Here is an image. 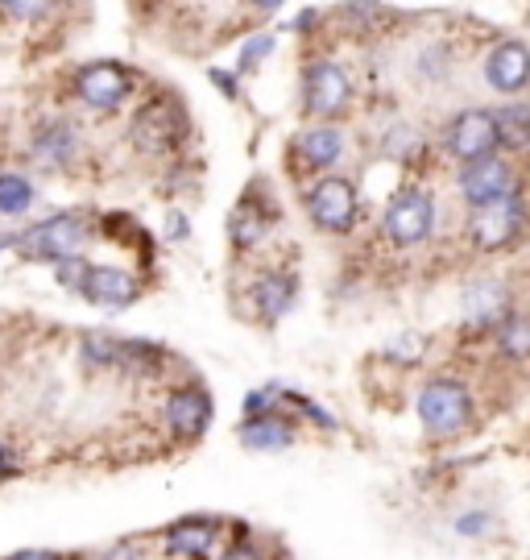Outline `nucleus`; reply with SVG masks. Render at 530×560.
Listing matches in <instances>:
<instances>
[{
    "label": "nucleus",
    "mask_w": 530,
    "mask_h": 560,
    "mask_svg": "<svg viewBox=\"0 0 530 560\" xmlns=\"http://www.w3.org/2000/svg\"><path fill=\"white\" fill-rule=\"evenodd\" d=\"M216 536H220V523L216 520H178L175 527H166V552L170 557H182V560H208L212 557V548H216Z\"/></svg>",
    "instance_id": "f3484780"
},
{
    "label": "nucleus",
    "mask_w": 530,
    "mask_h": 560,
    "mask_svg": "<svg viewBox=\"0 0 530 560\" xmlns=\"http://www.w3.org/2000/svg\"><path fill=\"white\" fill-rule=\"evenodd\" d=\"M386 353H390L398 365H414V361L423 358V337H414V332H402V337H393L386 345Z\"/></svg>",
    "instance_id": "c756f323"
},
{
    "label": "nucleus",
    "mask_w": 530,
    "mask_h": 560,
    "mask_svg": "<svg viewBox=\"0 0 530 560\" xmlns=\"http://www.w3.org/2000/svg\"><path fill=\"white\" fill-rule=\"evenodd\" d=\"M220 560H270V557H266V552H261L254 540H240V544H233V548H228V552H224Z\"/></svg>",
    "instance_id": "e433bc0d"
},
{
    "label": "nucleus",
    "mask_w": 530,
    "mask_h": 560,
    "mask_svg": "<svg viewBox=\"0 0 530 560\" xmlns=\"http://www.w3.org/2000/svg\"><path fill=\"white\" fill-rule=\"evenodd\" d=\"M87 241H92V221L83 212H55V217L13 233L9 237V254H17L21 261L59 266L67 258H83Z\"/></svg>",
    "instance_id": "f03ea898"
},
{
    "label": "nucleus",
    "mask_w": 530,
    "mask_h": 560,
    "mask_svg": "<svg viewBox=\"0 0 530 560\" xmlns=\"http://www.w3.org/2000/svg\"><path fill=\"white\" fill-rule=\"evenodd\" d=\"M96 560H145V557H141L138 544L120 540V544H113V548H104V552H99Z\"/></svg>",
    "instance_id": "f704fd0d"
},
{
    "label": "nucleus",
    "mask_w": 530,
    "mask_h": 560,
    "mask_svg": "<svg viewBox=\"0 0 530 560\" xmlns=\"http://www.w3.org/2000/svg\"><path fill=\"white\" fill-rule=\"evenodd\" d=\"M419 420L423 428L439 436V441H452L472 423V395L464 382L456 378H432L419 390Z\"/></svg>",
    "instance_id": "6e6552de"
},
{
    "label": "nucleus",
    "mask_w": 530,
    "mask_h": 560,
    "mask_svg": "<svg viewBox=\"0 0 530 560\" xmlns=\"http://www.w3.org/2000/svg\"><path fill=\"white\" fill-rule=\"evenodd\" d=\"M166 361H170V353L154 340H120V374L154 378L166 370Z\"/></svg>",
    "instance_id": "4be33fe9"
},
{
    "label": "nucleus",
    "mask_w": 530,
    "mask_h": 560,
    "mask_svg": "<svg viewBox=\"0 0 530 560\" xmlns=\"http://www.w3.org/2000/svg\"><path fill=\"white\" fill-rule=\"evenodd\" d=\"M485 527H490V515H485V511H472V515H460V520H456V532H460V536H485Z\"/></svg>",
    "instance_id": "72a5a7b5"
},
{
    "label": "nucleus",
    "mask_w": 530,
    "mask_h": 560,
    "mask_svg": "<svg viewBox=\"0 0 530 560\" xmlns=\"http://www.w3.org/2000/svg\"><path fill=\"white\" fill-rule=\"evenodd\" d=\"M236 436H240V444L249 453H282V448L295 444L298 423L274 407V411H261V416H245V423L236 428Z\"/></svg>",
    "instance_id": "dca6fc26"
},
{
    "label": "nucleus",
    "mask_w": 530,
    "mask_h": 560,
    "mask_svg": "<svg viewBox=\"0 0 530 560\" xmlns=\"http://www.w3.org/2000/svg\"><path fill=\"white\" fill-rule=\"evenodd\" d=\"M249 300L257 303V316L261 320H282V316H291V307L298 303V279L286 275V270H266L254 282Z\"/></svg>",
    "instance_id": "a211bd4d"
},
{
    "label": "nucleus",
    "mask_w": 530,
    "mask_h": 560,
    "mask_svg": "<svg viewBox=\"0 0 530 560\" xmlns=\"http://www.w3.org/2000/svg\"><path fill=\"white\" fill-rule=\"evenodd\" d=\"M485 83H490L497 96H518L530 88V46L518 38H506L490 46L485 55Z\"/></svg>",
    "instance_id": "ddd939ff"
},
{
    "label": "nucleus",
    "mask_w": 530,
    "mask_h": 560,
    "mask_svg": "<svg viewBox=\"0 0 530 560\" xmlns=\"http://www.w3.org/2000/svg\"><path fill=\"white\" fill-rule=\"evenodd\" d=\"M278 386H266V390H254L249 399H245V416H261V411H274L278 407Z\"/></svg>",
    "instance_id": "2f4dec72"
},
{
    "label": "nucleus",
    "mask_w": 530,
    "mask_h": 560,
    "mask_svg": "<svg viewBox=\"0 0 530 560\" xmlns=\"http://www.w3.org/2000/svg\"><path fill=\"white\" fill-rule=\"evenodd\" d=\"M419 75H423V80H432V83L452 75V55H448V46H444V42H435V46H427V50L419 55Z\"/></svg>",
    "instance_id": "cd10ccee"
},
{
    "label": "nucleus",
    "mask_w": 530,
    "mask_h": 560,
    "mask_svg": "<svg viewBox=\"0 0 530 560\" xmlns=\"http://www.w3.org/2000/svg\"><path fill=\"white\" fill-rule=\"evenodd\" d=\"M493 125H497V145L502 150H530V104L510 101L493 113Z\"/></svg>",
    "instance_id": "412c9836"
},
{
    "label": "nucleus",
    "mask_w": 530,
    "mask_h": 560,
    "mask_svg": "<svg viewBox=\"0 0 530 560\" xmlns=\"http://www.w3.org/2000/svg\"><path fill=\"white\" fill-rule=\"evenodd\" d=\"M295 159L303 162V171H311V175H332V166L344 159V129H340L335 120L307 125L295 138Z\"/></svg>",
    "instance_id": "2eb2a0df"
},
{
    "label": "nucleus",
    "mask_w": 530,
    "mask_h": 560,
    "mask_svg": "<svg viewBox=\"0 0 530 560\" xmlns=\"http://www.w3.org/2000/svg\"><path fill=\"white\" fill-rule=\"evenodd\" d=\"M21 474V457H17V448L0 436V486L4 481H13Z\"/></svg>",
    "instance_id": "473e14b6"
},
{
    "label": "nucleus",
    "mask_w": 530,
    "mask_h": 560,
    "mask_svg": "<svg viewBox=\"0 0 530 560\" xmlns=\"http://www.w3.org/2000/svg\"><path fill=\"white\" fill-rule=\"evenodd\" d=\"M353 108V80L335 59L319 55L303 67V113L315 120H340Z\"/></svg>",
    "instance_id": "0eeeda50"
},
{
    "label": "nucleus",
    "mask_w": 530,
    "mask_h": 560,
    "mask_svg": "<svg viewBox=\"0 0 530 560\" xmlns=\"http://www.w3.org/2000/svg\"><path fill=\"white\" fill-rule=\"evenodd\" d=\"M510 291L506 282L497 279H476L464 287L460 295V320L469 328L472 337H485V332H497V324L510 316Z\"/></svg>",
    "instance_id": "f8f14e48"
},
{
    "label": "nucleus",
    "mask_w": 530,
    "mask_h": 560,
    "mask_svg": "<svg viewBox=\"0 0 530 560\" xmlns=\"http://www.w3.org/2000/svg\"><path fill=\"white\" fill-rule=\"evenodd\" d=\"M79 358L87 370H120V337L113 332H83Z\"/></svg>",
    "instance_id": "393cba45"
},
{
    "label": "nucleus",
    "mask_w": 530,
    "mask_h": 560,
    "mask_svg": "<svg viewBox=\"0 0 530 560\" xmlns=\"http://www.w3.org/2000/svg\"><path fill=\"white\" fill-rule=\"evenodd\" d=\"M444 150L456 162H476L497 150V125H493L490 108H460L448 125H444Z\"/></svg>",
    "instance_id": "9b49d317"
},
{
    "label": "nucleus",
    "mask_w": 530,
    "mask_h": 560,
    "mask_svg": "<svg viewBox=\"0 0 530 560\" xmlns=\"http://www.w3.org/2000/svg\"><path fill=\"white\" fill-rule=\"evenodd\" d=\"M208 80L216 83L220 92H224V101H245V88H240V80H245V75H240V71H224V67H212V71H208Z\"/></svg>",
    "instance_id": "7c9ffc66"
},
{
    "label": "nucleus",
    "mask_w": 530,
    "mask_h": 560,
    "mask_svg": "<svg viewBox=\"0 0 530 560\" xmlns=\"http://www.w3.org/2000/svg\"><path fill=\"white\" fill-rule=\"evenodd\" d=\"M9 560H67L62 552H50V548H21Z\"/></svg>",
    "instance_id": "4c0bfd02"
},
{
    "label": "nucleus",
    "mask_w": 530,
    "mask_h": 560,
    "mask_svg": "<svg viewBox=\"0 0 530 560\" xmlns=\"http://www.w3.org/2000/svg\"><path fill=\"white\" fill-rule=\"evenodd\" d=\"M527 224H530V203H527V191L518 187L506 200L472 208L469 241L476 249H485V254H497V249H510V245H518V241L527 237Z\"/></svg>",
    "instance_id": "39448f33"
},
{
    "label": "nucleus",
    "mask_w": 530,
    "mask_h": 560,
    "mask_svg": "<svg viewBox=\"0 0 530 560\" xmlns=\"http://www.w3.org/2000/svg\"><path fill=\"white\" fill-rule=\"evenodd\" d=\"M55 279H59L62 291L79 295L92 307H104V312H125L141 300V282L138 275H129L125 266H104V261H83V258H67L55 266Z\"/></svg>",
    "instance_id": "f257e3e1"
},
{
    "label": "nucleus",
    "mask_w": 530,
    "mask_h": 560,
    "mask_svg": "<svg viewBox=\"0 0 530 560\" xmlns=\"http://www.w3.org/2000/svg\"><path fill=\"white\" fill-rule=\"evenodd\" d=\"M249 4H254L257 13H266V18H270V13H278V9L286 4V0H249Z\"/></svg>",
    "instance_id": "58836bf2"
},
{
    "label": "nucleus",
    "mask_w": 530,
    "mask_h": 560,
    "mask_svg": "<svg viewBox=\"0 0 530 560\" xmlns=\"http://www.w3.org/2000/svg\"><path fill=\"white\" fill-rule=\"evenodd\" d=\"M71 88H75V101L83 108H92V113H117V108H125V104L133 101L138 71L117 59H96L79 67Z\"/></svg>",
    "instance_id": "423d86ee"
},
{
    "label": "nucleus",
    "mask_w": 530,
    "mask_h": 560,
    "mask_svg": "<svg viewBox=\"0 0 530 560\" xmlns=\"http://www.w3.org/2000/svg\"><path fill=\"white\" fill-rule=\"evenodd\" d=\"M166 241H187V233H191V221L182 217V212H166Z\"/></svg>",
    "instance_id": "c9c22d12"
},
{
    "label": "nucleus",
    "mask_w": 530,
    "mask_h": 560,
    "mask_svg": "<svg viewBox=\"0 0 530 560\" xmlns=\"http://www.w3.org/2000/svg\"><path fill=\"white\" fill-rule=\"evenodd\" d=\"M187 133H191V117H187V108L175 96L145 101L133 113V120H129V141L138 145L141 154H150V159L175 154L178 145L187 141Z\"/></svg>",
    "instance_id": "7ed1b4c3"
},
{
    "label": "nucleus",
    "mask_w": 530,
    "mask_h": 560,
    "mask_svg": "<svg viewBox=\"0 0 530 560\" xmlns=\"http://www.w3.org/2000/svg\"><path fill=\"white\" fill-rule=\"evenodd\" d=\"M46 9H50V0H0V13L9 21H17V25L46 18Z\"/></svg>",
    "instance_id": "c85d7f7f"
},
{
    "label": "nucleus",
    "mask_w": 530,
    "mask_h": 560,
    "mask_svg": "<svg viewBox=\"0 0 530 560\" xmlns=\"http://www.w3.org/2000/svg\"><path fill=\"white\" fill-rule=\"evenodd\" d=\"M340 18L353 21L356 34H374L377 25H386V21H390L393 13H390V9H381L377 0H349V4L340 9Z\"/></svg>",
    "instance_id": "bb28decb"
},
{
    "label": "nucleus",
    "mask_w": 530,
    "mask_h": 560,
    "mask_svg": "<svg viewBox=\"0 0 530 560\" xmlns=\"http://www.w3.org/2000/svg\"><path fill=\"white\" fill-rule=\"evenodd\" d=\"M514 191H518V171L502 154H485V159L460 166V200L469 203V208L497 203L506 200V196H514Z\"/></svg>",
    "instance_id": "9d476101"
},
{
    "label": "nucleus",
    "mask_w": 530,
    "mask_h": 560,
    "mask_svg": "<svg viewBox=\"0 0 530 560\" xmlns=\"http://www.w3.org/2000/svg\"><path fill=\"white\" fill-rule=\"evenodd\" d=\"M307 217L319 233L328 237H349L361 221V196H356V183L344 175H323L307 191Z\"/></svg>",
    "instance_id": "1a4fd4ad"
},
{
    "label": "nucleus",
    "mask_w": 530,
    "mask_h": 560,
    "mask_svg": "<svg viewBox=\"0 0 530 560\" xmlns=\"http://www.w3.org/2000/svg\"><path fill=\"white\" fill-rule=\"evenodd\" d=\"M38 200V187L30 175H21V171H4L0 175V217L4 221H13V217H25L30 208Z\"/></svg>",
    "instance_id": "5701e85b"
},
{
    "label": "nucleus",
    "mask_w": 530,
    "mask_h": 560,
    "mask_svg": "<svg viewBox=\"0 0 530 560\" xmlns=\"http://www.w3.org/2000/svg\"><path fill=\"white\" fill-rule=\"evenodd\" d=\"M270 237V212L261 208L257 200H245L236 203V212L228 217V241H233V249H254V245H261V241Z\"/></svg>",
    "instance_id": "aec40b11"
},
{
    "label": "nucleus",
    "mask_w": 530,
    "mask_h": 560,
    "mask_svg": "<svg viewBox=\"0 0 530 560\" xmlns=\"http://www.w3.org/2000/svg\"><path fill=\"white\" fill-rule=\"evenodd\" d=\"M274 46H278V34H270V30H261V34H249V38L240 42L236 71H240V75H257V71H261V62L274 55Z\"/></svg>",
    "instance_id": "a878e982"
},
{
    "label": "nucleus",
    "mask_w": 530,
    "mask_h": 560,
    "mask_svg": "<svg viewBox=\"0 0 530 560\" xmlns=\"http://www.w3.org/2000/svg\"><path fill=\"white\" fill-rule=\"evenodd\" d=\"M497 349L510 361H530V312H510L497 324Z\"/></svg>",
    "instance_id": "b1692460"
},
{
    "label": "nucleus",
    "mask_w": 530,
    "mask_h": 560,
    "mask_svg": "<svg viewBox=\"0 0 530 560\" xmlns=\"http://www.w3.org/2000/svg\"><path fill=\"white\" fill-rule=\"evenodd\" d=\"M435 233V196L423 187H398L381 212V237L393 249H414Z\"/></svg>",
    "instance_id": "20e7f679"
},
{
    "label": "nucleus",
    "mask_w": 530,
    "mask_h": 560,
    "mask_svg": "<svg viewBox=\"0 0 530 560\" xmlns=\"http://www.w3.org/2000/svg\"><path fill=\"white\" fill-rule=\"evenodd\" d=\"M212 423V395L203 386H175L166 399V428L175 432L178 441H199Z\"/></svg>",
    "instance_id": "4468645a"
},
{
    "label": "nucleus",
    "mask_w": 530,
    "mask_h": 560,
    "mask_svg": "<svg viewBox=\"0 0 530 560\" xmlns=\"http://www.w3.org/2000/svg\"><path fill=\"white\" fill-rule=\"evenodd\" d=\"M75 154H79L75 125H67V120H46V125H38V133H34V159H38L46 171L71 166Z\"/></svg>",
    "instance_id": "6ab92c4d"
}]
</instances>
